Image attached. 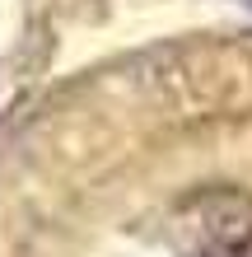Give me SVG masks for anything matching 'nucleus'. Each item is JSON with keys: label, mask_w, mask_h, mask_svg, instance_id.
<instances>
[{"label": "nucleus", "mask_w": 252, "mask_h": 257, "mask_svg": "<svg viewBox=\"0 0 252 257\" xmlns=\"http://www.w3.org/2000/svg\"><path fill=\"white\" fill-rule=\"evenodd\" d=\"M173 234L187 257H252V196L229 187L191 192L173 210Z\"/></svg>", "instance_id": "nucleus-1"}, {"label": "nucleus", "mask_w": 252, "mask_h": 257, "mask_svg": "<svg viewBox=\"0 0 252 257\" xmlns=\"http://www.w3.org/2000/svg\"><path fill=\"white\" fill-rule=\"evenodd\" d=\"M238 5H247V10H252V0H238Z\"/></svg>", "instance_id": "nucleus-2"}]
</instances>
